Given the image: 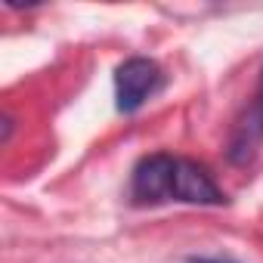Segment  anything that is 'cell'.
Returning a JSON list of instances; mask_svg holds the SVG:
<instances>
[{"label": "cell", "instance_id": "5b68a950", "mask_svg": "<svg viewBox=\"0 0 263 263\" xmlns=\"http://www.w3.org/2000/svg\"><path fill=\"white\" fill-rule=\"evenodd\" d=\"M198 263H229V260H198Z\"/></svg>", "mask_w": 263, "mask_h": 263}, {"label": "cell", "instance_id": "8992f818", "mask_svg": "<svg viewBox=\"0 0 263 263\" xmlns=\"http://www.w3.org/2000/svg\"><path fill=\"white\" fill-rule=\"evenodd\" d=\"M260 87H263V84H260Z\"/></svg>", "mask_w": 263, "mask_h": 263}, {"label": "cell", "instance_id": "277c9868", "mask_svg": "<svg viewBox=\"0 0 263 263\" xmlns=\"http://www.w3.org/2000/svg\"><path fill=\"white\" fill-rule=\"evenodd\" d=\"M174 198L186 201V204H223L226 201L223 189L214 183L208 167H201L198 161H189V158H177Z\"/></svg>", "mask_w": 263, "mask_h": 263}, {"label": "cell", "instance_id": "3957f363", "mask_svg": "<svg viewBox=\"0 0 263 263\" xmlns=\"http://www.w3.org/2000/svg\"><path fill=\"white\" fill-rule=\"evenodd\" d=\"M177 158L174 155H149L134 167V198L140 204H158L174 198Z\"/></svg>", "mask_w": 263, "mask_h": 263}, {"label": "cell", "instance_id": "6da1fadb", "mask_svg": "<svg viewBox=\"0 0 263 263\" xmlns=\"http://www.w3.org/2000/svg\"><path fill=\"white\" fill-rule=\"evenodd\" d=\"M164 84V74L158 68V62L146 59V56H134L118 65L115 71V99H118V111H137L143 108Z\"/></svg>", "mask_w": 263, "mask_h": 263}, {"label": "cell", "instance_id": "7a4b0ae2", "mask_svg": "<svg viewBox=\"0 0 263 263\" xmlns=\"http://www.w3.org/2000/svg\"><path fill=\"white\" fill-rule=\"evenodd\" d=\"M263 146V87L260 93L241 108V115L235 118L232 124V134H229V146H226V155L232 164L245 167L257 158Z\"/></svg>", "mask_w": 263, "mask_h": 263}]
</instances>
